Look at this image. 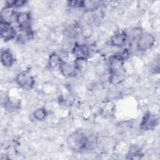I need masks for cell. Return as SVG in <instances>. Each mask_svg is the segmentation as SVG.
Instances as JSON below:
<instances>
[{"label": "cell", "instance_id": "3", "mask_svg": "<svg viewBox=\"0 0 160 160\" xmlns=\"http://www.w3.org/2000/svg\"><path fill=\"white\" fill-rule=\"evenodd\" d=\"M155 42L156 38L152 34L142 32L136 41V49L139 51H146L151 49Z\"/></svg>", "mask_w": 160, "mask_h": 160}, {"label": "cell", "instance_id": "15", "mask_svg": "<svg viewBox=\"0 0 160 160\" xmlns=\"http://www.w3.org/2000/svg\"><path fill=\"white\" fill-rule=\"evenodd\" d=\"M102 2L100 1H84L83 9L86 12H93L97 10L101 5Z\"/></svg>", "mask_w": 160, "mask_h": 160}, {"label": "cell", "instance_id": "7", "mask_svg": "<svg viewBox=\"0 0 160 160\" xmlns=\"http://www.w3.org/2000/svg\"><path fill=\"white\" fill-rule=\"evenodd\" d=\"M72 54L76 60L86 61L89 57L90 51L86 44L76 42L72 49Z\"/></svg>", "mask_w": 160, "mask_h": 160}, {"label": "cell", "instance_id": "5", "mask_svg": "<svg viewBox=\"0 0 160 160\" xmlns=\"http://www.w3.org/2000/svg\"><path fill=\"white\" fill-rule=\"evenodd\" d=\"M15 21L20 31L31 29L32 18L30 12L22 11L16 13Z\"/></svg>", "mask_w": 160, "mask_h": 160}, {"label": "cell", "instance_id": "1", "mask_svg": "<svg viewBox=\"0 0 160 160\" xmlns=\"http://www.w3.org/2000/svg\"><path fill=\"white\" fill-rule=\"evenodd\" d=\"M68 148L74 152H81L86 149L89 145V138L82 132L76 131L71 133L67 138Z\"/></svg>", "mask_w": 160, "mask_h": 160}, {"label": "cell", "instance_id": "10", "mask_svg": "<svg viewBox=\"0 0 160 160\" xmlns=\"http://www.w3.org/2000/svg\"><path fill=\"white\" fill-rule=\"evenodd\" d=\"M82 32L81 26L78 24H72L64 28L63 30L64 35L70 39H74L80 36Z\"/></svg>", "mask_w": 160, "mask_h": 160}, {"label": "cell", "instance_id": "4", "mask_svg": "<svg viewBox=\"0 0 160 160\" xmlns=\"http://www.w3.org/2000/svg\"><path fill=\"white\" fill-rule=\"evenodd\" d=\"M159 124V116L147 111L143 115L139 124L140 129L143 131H150L154 130Z\"/></svg>", "mask_w": 160, "mask_h": 160}, {"label": "cell", "instance_id": "16", "mask_svg": "<svg viewBox=\"0 0 160 160\" xmlns=\"http://www.w3.org/2000/svg\"><path fill=\"white\" fill-rule=\"evenodd\" d=\"M20 31V34H18L17 40L21 43L26 42V41L31 40L33 38L34 33L32 29L28 30H22Z\"/></svg>", "mask_w": 160, "mask_h": 160}, {"label": "cell", "instance_id": "12", "mask_svg": "<svg viewBox=\"0 0 160 160\" xmlns=\"http://www.w3.org/2000/svg\"><path fill=\"white\" fill-rule=\"evenodd\" d=\"M144 154L142 149L137 145H131L126 154L128 159H137L142 158Z\"/></svg>", "mask_w": 160, "mask_h": 160}, {"label": "cell", "instance_id": "17", "mask_svg": "<svg viewBox=\"0 0 160 160\" xmlns=\"http://www.w3.org/2000/svg\"><path fill=\"white\" fill-rule=\"evenodd\" d=\"M32 116L35 119L38 121H42L47 117L48 111L44 108H39L34 111Z\"/></svg>", "mask_w": 160, "mask_h": 160}, {"label": "cell", "instance_id": "9", "mask_svg": "<svg viewBox=\"0 0 160 160\" xmlns=\"http://www.w3.org/2000/svg\"><path fill=\"white\" fill-rule=\"evenodd\" d=\"M128 42V34L125 31H118L111 37L110 43L112 46L117 48L124 47Z\"/></svg>", "mask_w": 160, "mask_h": 160}, {"label": "cell", "instance_id": "14", "mask_svg": "<svg viewBox=\"0 0 160 160\" xmlns=\"http://www.w3.org/2000/svg\"><path fill=\"white\" fill-rule=\"evenodd\" d=\"M62 61V59H61V56L56 52H54L51 53L49 57L48 66L51 69H54L57 68H59V66Z\"/></svg>", "mask_w": 160, "mask_h": 160}, {"label": "cell", "instance_id": "11", "mask_svg": "<svg viewBox=\"0 0 160 160\" xmlns=\"http://www.w3.org/2000/svg\"><path fill=\"white\" fill-rule=\"evenodd\" d=\"M1 62L6 68L11 67L15 62V59L9 49H2L1 51Z\"/></svg>", "mask_w": 160, "mask_h": 160}, {"label": "cell", "instance_id": "19", "mask_svg": "<svg viewBox=\"0 0 160 160\" xmlns=\"http://www.w3.org/2000/svg\"><path fill=\"white\" fill-rule=\"evenodd\" d=\"M68 5L73 8H82L84 6V1H69Z\"/></svg>", "mask_w": 160, "mask_h": 160}, {"label": "cell", "instance_id": "2", "mask_svg": "<svg viewBox=\"0 0 160 160\" xmlns=\"http://www.w3.org/2000/svg\"><path fill=\"white\" fill-rule=\"evenodd\" d=\"M16 84L24 90H31L35 84V79L28 70L22 71L19 72L16 78Z\"/></svg>", "mask_w": 160, "mask_h": 160}, {"label": "cell", "instance_id": "18", "mask_svg": "<svg viewBox=\"0 0 160 160\" xmlns=\"http://www.w3.org/2000/svg\"><path fill=\"white\" fill-rule=\"evenodd\" d=\"M28 1H20V0H12V1H7L5 2V6L6 8H21L26 4Z\"/></svg>", "mask_w": 160, "mask_h": 160}, {"label": "cell", "instance_id": "6", "mask_svg": "<svg viewBox=\"0 0 160 160\" xmlns=\"http://www.w3.org/2000/svg\"><path fill=\"white\" fill-rule=\"evenodd\" d=\"M0 34L4 41L12 40L18 35L11 23L1 20L0 21Z\"/></svg>", "mask_w": 160, "mask_h": 160}, {"label": "cell", "instance_id": "8", "mask_svg": "<svg viewBox=\"0 0 160 160\" xmlns=\"http://www.w3.org/2000/svg\"><path fill=\"white\" fill-rule=\"evenodd\" d=\"M59 69L62 75L67 78L75 77L78 71L74 61L72 62H69L64 61V60L61 61L59 66Z\"/></svg>", "mask_w": 160, "mask_h": 160}, {"label": "cell", "instance_id": "13", "mask_svg": "<svg viewBox=\"0 0 160 160\" xmlns=\"http://www.w3.org/2000/svg\"><path fill=\"white\" fill-rule=\"evenodd\" d=\"M16 14L12 8L4 7L1 11V20L11 23L13 17L15 18Z\"/></svg>", "mask_w": 160, "mask_h": 160}]
</instances>
